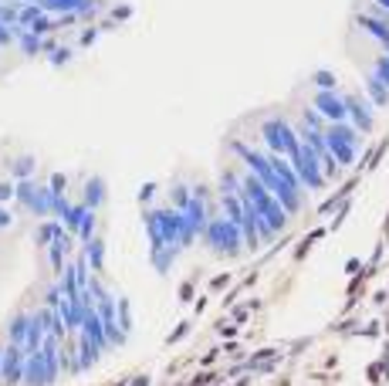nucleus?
I'll list each match as a JSON object with an SVG mask.
<instances>
[{
	"instance_id": "nucleus-1",
	"label": "nucleus",
	"mask_w": 389,
	"mask_h": 386,
	"mask_svg": "<svg viewBox=\"0 0 389 386\" xmlns=\"http://www.w3.org/2000/svg\"><path fill=\"white\" fill-rule=\"evenodd\" d=\"M233 149H237V156L244 159V166H247V173H254L268 190L281 200V207L292 213H298L301 207H305V193H298V190H292L281 176L274 173V166H271V153L268 149H257V146H247V142H233Z\"/></svg>"
},
{
	"instance_id": "nucleus-2",
	"label": "nucleus",
	"mask_w": 389,
	"mask_h": 386,
	"mask_svg": "<svg viewBox=\"0 0 389 386\" xmlns=\"http://www.w3.org/2000/svg\"><path fill=\"white\" fill-rule=\"evenodd\" d=\"M203 241H207V248H210L214 254H220V258H237V254L247 248L240 227L231 224L224 213L214 217V220H207V227H203Z\"/></svg>"
},
{
	"instance_id": "nucleus-3",
	"label": "nucleus",
	"mask_w": 389,
	"mask_h": 386,
	"mask_svg": "<svg viewBox=\"0 0 389 386\" xmlns=\"http://www.w3.org/2000/svg\"><path fill=\"white\" fill-rule=\"evenodd\" d=\"M257 135H261V142H264V149L271 156H288L301 146V139H298V126H292L288 119H264L261 122V129H257Z\"/></svg>"
},
{
	"instance_id": "nucleus-4",
	"label": "nucleus",
	"mask_w": 389,
	"mask_h": 386,
	"mask_svg": "<svg viewBox=\"0 0 389 386\" xmlns=\"http://www.w3.org/2000/svg\"><path fill=\"white\" fill-rule=\"evenodd\" d=\"M325 139H329V149L332 156L339 159V166L346 170L359 159V149H362V133L352 126V122H335L325 129Z\"/></svg>"
},
{
	"instance_id": "nucleus-5",
	"label": "nucleus",
	"mask_w": 389,
	"mask_h": 386,
	"mask_svg": "<svg viewBox=\"0 0 389 386\" xmlns=\"http://www.w3.org/2000/svg\"><path fill=\"white\" fill-rule=\"evenodd\" d=\"M288 163L294 166V173H298V180H301V187L308 193H318V190H325V170H322V163H318V156L311 153L308 146L301 142L298 149H294L292 156H288Z\"/></svg>"
},
{
	"instance_id": "nucleus-6",
	"label": "nucleus",
	"mask_w": 389,
	"mask_h": 386,
	"mask_svg": "<svg viewBox=\"0 0 389 386\" xmlns=\"http://www.w3.org/2000/svg\"><path fill=\"white\" fill-rule=\"evenodd\" d=\"M311 109L325 119L329 126L335 122H349V112H346V95L339 88H315L311 95Z\"/></svg>"
},
{
	"instance_id": "nucleus-7",
	"label": "nucleus",
	"mask_w": 389,
	"mask_h": 386,
	"mask_svg": "<svg viewBox=\"0 0 389 386\" xmlns=\"http://www.w3.org/2000/svg\"><path fill=\"white\" fill-rule=\"evenodd\" d=\"M346 95V112H349V122L359 129V133L366 135L372 133V126H376V112H372V102L366 95H352V92H342Z\"/></svg>"
},
{
	"instance_id": "nucleus-8",
	"label": "nucleus",
	"mask_w": 389,
	"mask_h": 386,
	"mask_svg": "<svg viewBox=\"0 0 389 386\" xmlns=\"http://www.w3.org/2000/svg\"><path fill=\"white\" fill-rule=\"evenodd\" d=\"M24 369H27V356H24V349L14 346V342H7V346H4V369H0V383L20 386V383H24Z\"/></svg>"
},
{
	"instance_id": "nucleus-9",
	"label": "nucleus",
	"mask_w": 389,
	"mask_h": 386,
	"mask_svg": "<svg viewBox=\"0 0 389 386\" xmlns=\"http://www.w3.org/2000/svg\"><path fill=\"white\" fill-rule=\"evenodd\" d=\"M31 326H34V315H14L11 326H7V342L14 346H24L27 335H31Z\"/></svg>"
},
{
	"instance_id": "nucleus-10",
	"label": "nucleus",
	"mask_w": 389,
	"mask_h": 386,
	"mask_svg": "<svg viewBox=\"0 0 389 386\" xmlns=\"http://www.w3.org/2000/svg\"><path fill=\"white\" fill-rule=\"evenodd\" d=\"M362 81H366V98H369L372 105L386 109V105H389V88H386V85L372 75V72H366V78H362Z\"/></svg>"
},
{
	"instance_id": "nucleus-11",
	"label": "nucleus",
	"mask_w": 389,
	"mask_h": 386,
	"mask_svg": "<svg viewBox=\"0 0 389 386\" xmlns=\"http://www.w3.org/2000/svg\"><path fill=\"white\" fill-rule=\"evenodd\" d=\"M81 258H85V265H88V268L92 271H98L102 268V258H105V248H102V241H88V244H85V248H81Z\"/></svg>"
},
{
	"instance_id": "nucleus-12",
	"label": "nucleus",
	"mask_w": 389,
	"mask_h": 386,
	"mask_svg": "<svg viewBox=\"0 0 389 386\" xmlns=\"http://www.w3.org/2000/svg\"><path fill=\"white\" fill-rule=\"evenodd\" d=\"M372 75H376L389 88V55H379V58H376V65H372Z\"/></svg>"
},
{
	"instance_id": "nucleus-13",
	"label": "nucleus",
	"mask_w": 389,
	"mask_h": 386,
	"mask_svg": "<svg viewBox=\"0 0 389 386\" xmlns=\"http://www.w3.org/2000/svg\"><path fill=\"white\" fill-rule=\"evenodd\" d=\"M14 197H18V180H4L0 183V207H7Z\"/></svg>"
},
{
	"instance_id": "nucleus-14",
	"label": "nucleus",
	"mask_w": 389,
	"mask_h": 386,
	"mask_svg": "<svg viewBox=\"0 0 389 386\" xmlns=\"http://www.w3.org/2000/svg\"><path fill=\"white\" fill-rule=\"evenodd\" d=\"M301 122H305V126H311V129H329V122H325V119L318 116V112H315V109H305V112H301Z\"/></svg>"
},
{
	"instance_id": "nucleus-15",
	"label": "nucleus",
	"mask_w": 389,
	"mask_h": 386,
	"mask_svg": "<svg viewBox=\"0 0 389 386\" xmlns=\"http://www.w3.org/2000/svg\"><path fill=\"white\" fill-rule=\"evenodd\" d=\"M315 88H339V81H335V75L332 72H315Z\"/></svg>"
},
{
	"instance_id": "nucleus-16",
	"label": "nucleus",
	"mask_w": 389,
	"mask_h": 386,
	"mask_svg": "<svg viewBox=\"0 0 389 386\" xmlns=\"http://www.w3.org/2000/svg\"><path fill=\"white\" fill-rule=\"evenodd\" d=\"M14 38H18V31H14V27H7V24H0V48H11Z\"/></svg>"
},
{
	"instance_id": "nucleus-17",
	"label": "nucleus",
	"mask_w": 389,
	"mask_h": 386,
	"mask_svg": "<svg viewBox=\"0 0 389 386\" xmlns=\"http://www.w3.org/2000/svg\"><path fill=\"white\" fill-rule=\"evenodd\" d=\"M11 227H14V211L0 207V231H11Z\"/></svg>"
},
{
	"instance_id": "nucleus-18",
	"label": "nucleus",
	"mask_w": 389,
	"mask_h": 386,
	"mask_svg": "<svg viewBox=\"0 0 389 386\" xmlns=\"http://www.w3.org/2000/svg\"><path fill=\"white\" fill-rule=\"evenodd\" d=\"M0 369H4V346H0Z\"/></svg>"
}]
</instances>
